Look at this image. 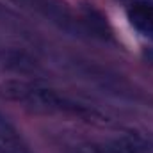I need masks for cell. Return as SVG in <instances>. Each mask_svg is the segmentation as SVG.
I'll use <instances>...</instances> for the list:
<instances>
[{"mask_svg": "<svg viewBox=\"0 0 153 153\" xmlns=\"http://www.w3.org/2000/svg\"><path fill=\"white\" fill-rule=\"evenodd\" d=\"M0 93L7 100L23 103L25 107H30L38 112L73 116L85 121H107V116H103L96 107H91L89 103H84L59 89L38 82L7 80L0 85Z\"/></svg>", "mask_w": 153, "mask_h": 153, "instance_id": "1", "label": "cell"}, {"mask_svg": "<svg viewBox=\"0 0 153 153\" xmlns=\"http://www.w3.org/2000/svg\"><path fill=\"white\" fill-rule=\"evenodd\" d=\"M132 25L146 38L153 39V4L150 0H137L128 11Z\"/></svg>", "mask_w": 153, "mask_h": 153, "instance_id": "2", "label": "cell"}, {"mask_svg": "<svg viewBox=\"0 0 153 153\" xmlns=\"http://www.w3.org/2000/svg\"><path fill=\"white\" fill-rule=\"evenodd\" d=\"M73 153H134L128 144L121 139V141H114V143H105V144H82L76 146Z\"/></svg>", "mask_w": 153, "mask_h": 153, "instance_id": "3", "label": "cell"}, {"mask_svg": "<svg viewBox=\"0 0 153 153\" xmlns=\"http://www.w3.org/2000/svg\"><path fill=\"white\" fill-rule=\"evenodd\" d=\"M0 143L16 150V152H27L25 146L22 144V139L18 135V132L14 130V126L0 114Z\"/></svg>", "mask_w": 153, "mask_h": 153, "instance_id": "4", "label": "cell"}, {"mask_svg": "<svg viewBox=\"0 0 153 153\" xmlns=\"http://www.w3.org/2000/svg\"><path fill=\"white\" fill-rule=\"evenodd\" d=\"M84 20L91 25V29H93L98 36L105 38V36L109 34L107 23H105L103 16H102L98 11H94V9H91V7H85V9H84Z\"/></svg>", "mask_w": 153, "mask_h": 153, "instance_id": "5", "label": "cell"}, {"mask_svg": "<svg viewBox=\"0 0 153 153\" xmlns=\"http://www.w3.org/2000/svg\"><path fill=\"white\" fill-rule=\"evenodd\" d=\"M0 153H29V152H16V150H13V148H9V146L0 143Z\"/></svg>", "mask_w": 153, "mask_h": 153, "instance_id": "6", "label": "cell"}]
</instances>
